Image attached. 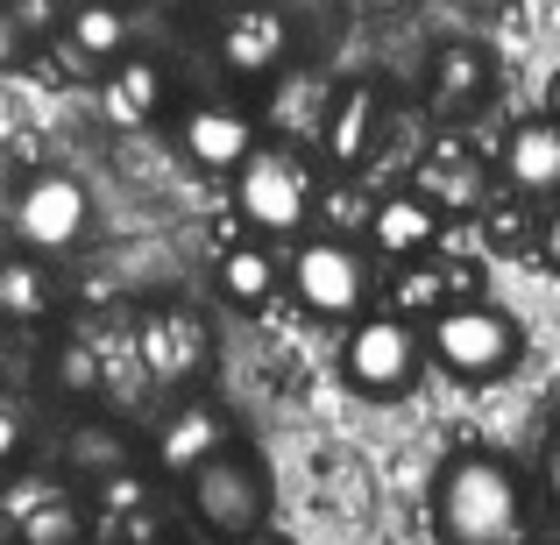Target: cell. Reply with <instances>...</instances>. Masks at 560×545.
Instances as JSON below:
<instances>
[{
    "mask_svg": "<svg viewBox=\"0 0 560 545\" xmlns=\"http://www.w3.org/2000/svg\"><path fill=\"white\" fill-rule=\"evenodd\" d=\"M433 532L440 545H525L533 496L504 453H454L433 475Z\"/></svg>",
    "mask_w": 560,
    "mask_h": 545,
    "instance_id": "6da1fadb",
    "label": "cell"
},
{
    "mask_svg": "<svg viewBox=\"0 0 560 545\" xmlns=\"http://www.w3.org/2000/svg\"><path fill=\"white\" fill-rule=\"evenodd\" d=\"M234 213H242V227L262 248L270 241H313V213H319L313 156L291 150V142H262L248 156V170L234 178Z\"/></svg>",
    "mask_w": 560,
    "mask_h": 545,
    "instance_id": "7a4b0ae2",
    "label": "cell"
},
{
    "mask_svg": "<svg viewBox=\"0 0 560 545\" xmlns=\"http://www.w3.org/2000/svg\"><path fill=\"white\" fill-rule=\"evenodd\" d=\"M425 362L454 382H497L525 362V327L490 298H454L425 327Z\"/></svg>",
    "mask_w": 560,
    "mask_h": 545,
    "instance_id": "3957f363",
    "label": "cell"
},
{
    "mask_svg": "<svg viewBox=\"0 0 560 545\" xmlns=\"http://www.w3.org/2000/svg\"><path fill=\"white\" fill-rule=\"evenodd\" d=\"M185 503H191V518H199L206 532L228 538V545L270 532V518H277L270 461H262L256 447H228V453H213V461H206L199 475L185 482Z\"/></svg>",
    "mask_w": 560,
    "mask_h": 545,
    "instance_id": "277c9868",
    "label": "cell"
},
{
    "mask_svg": "<svg viewBox=\"0 0 560 545\" xmlns=\"http://www.w3.org/2000/svg\"><path fill=\"white\" fill-rule=\"evenodd\" d=\"M291 298L305 305L313 319H370L362 305L376 298V270L370 248L348 241V234H313V241L291 248Z\"/></svg>",
    "mask_w": 560,
    "mask_h": 545,
    "instance_id": "5b68a950",
    "label": "cell"
},
{
    "mask_svg": "<svg viewBox=\"0 0 560 545\" xmlns=\"http://www.w3.org/2000/svg\"><path fill=\"white\" fill-rule=\"evenodd\" d=\"M425 368H433V362H425V327H405V319H390V312L355 319V327H348V341H341V376H348V390L376 396V404L411 396Z\"/></svg>",
    "mask_w": 560,
    "mask_h": 545,
    "instance_id": "8992f818",
    "label": "cell"
},
{
    "mask_svg": "<svg viewBox=\"0 0 560 545\" xmlns=\"http://www.w3.org/2000/svg\"><path fill=\"white\" fill-rule=\"evenodd\" d=\"M85 234H93V191L71 178V170H36V178H22V191H14V241H22V256L57 262V256H71Z\"/></svg>",
    "mask_w": 560,
    "mask_h": 545,
    "instance_id": "52a82bcc",
    "label": "cell"
},
{
    "mask_svg": "<svg viewBox=\"0 0 560 545\" xmlns=\"http://www.w3.org/2000/svg\"><path fill=\"white\" fill-rule=\"evenodd\" d=\"M136 355H142V376H150L156 390H191V382L213 368V327H206V312H191V305H142Z\"/></svg>",
    "mask_w": 560,
    "mask_h": 545,
    "instance_id": "ba28073f",
    "label": "cell"
},
{
    "mask_svg": "<svg viewBox=\"0 0 560 545\" xmlns=\"http://www.w3.org/2000/svg\"><path fill=\"white\" fill-rule=\"evenodd\" d=\"M262 142H270L262 121L248 107H234V99H199V107L178 114V150L199 170H213V178H242L248 156H256Z\"/></svg>",
    "mask_w": 560,
    "mask_h": 545,
    "instance_id": "9c48e42d",
    "label": "cell"
},
{
    "mask_svg": "<svg viewBox=\"0 0 560 545\" xmlns=\"http://www.w3.org/2000/svg\"><path fill=\"white\" fill-rule=\"evenodd\" d=\"M411 191H419L425 205H433L440 220H476V213H490V170H482V156L468 150V142H454V135H440L433 150L419 156V170H411Z\"/></svg>",
    "mask_w": 560,
    "mask_h": 545,
    "instance_id": "30bf717a",
    "label": "cell"
},
{
    "mask_svg": "<svg viewBox=\"0 0 560 545\" xmlns=\"http://www.w3.org/2000/svg\"><path fill=\"white\" fill-rule=\"evenodd\" d=\"M334 99H341V85H334V79H319V71L291 64V71H277V79H270V93H262V114H256V121L270 128V142H291V150H299V142H313V150H319Z\"/></svg>",
    "mask_w": 560,
    "mask_h": 545,
    "instance_id": "8fae6325",
    "label": "cell"
},
{
    "mask_svg": "<svg viewBox=\"0 0 560 545\" xmlns=\"http://www.w3.org/2000/svg\"><path fill=\"white\" fill-rule=\"evenodd\" d=\"M228 447H242V439H234V418L220 404H206V396L171 404V418L156 425V467H171V475H185V482Z\"/></svg>",
    "mask_w": 560,
    "mask_h": 545,
    "instance_id": "7c38bea8",
    "label": "cell"
},
{
    "mask_svg": "<svg viewBox=\"0 0 560 545\" xmlns=\"http://www.w3.org/2000/svg\"><path fill=\"white\" fill-rule=\"evenodd\" d=\"M497 170H504V185L518 191V199L560 205V128L547 121V114L518 121V128L504 135V156H497Z\"/></svg>",
    "mask_w": 560,
    "mask_h": 545,
    "instance_id": "4fadbf2b",
    "label": "cell"
},
{
    "mask_svg": "<svg viewBox=\"0 0 560 545\" xmlns=\"http://www.w3.org/2000/svg\"><path fill=\"white\" fill-rule=\"evenodd\" d=\"M376 135H383V93L370 79L341 85V99H334V114H327V135H319V156H327L334 170H355V164H370Z\"/></svg>",
    "mask_w": 560,
    "mask_h": 545,
    "instance_id": "5bb4252c",
    "label": "cell"
},
{
    "mask_svg": "<svg viewBox=\"0 0 560 545\" xmlns=\"http://www.w3.org/2000/svg\"><path fill=\"white\" fill-rule=\"evenodd\" d=\"M370 241L397 262V270H405V262H433L440 213L405 185V191H390V199H376V205H370Z\"/></svg>",
    "mask_w": 560,
    "mask_h": 545,
    "instance_id": "9a60e30c",
    "label": "cell"
},
{
    "mask_svg": "<svg viewBox=\"0 0 560 545\" xmlns=\"http://www.w3.org/2000/svg\"><path fill=\"white\" fill-rule=\"evenodd\" d=\"M284 14L270 8H248V14H228V28H220V57H228V71H248V79H277L284 71Z\"/></svg>",
    "mask_w": 560,
    "mask_h": 545,
    "instance_id": "2e32d148",
    "label": "cell"
},
{
    "mask_svg": "<svg viewBox=\"0 0 560 545\" xmlns=\"http://www.w3.org/2000/svg\"><path fill=\"white\" fill-rule=\"evenodd\" d=\"M213 284H220V298H228L234 312H262V305L277 298V284H284V262H277V248H262V241H234V248H220Z\"/></svg>",
    "mask_w": 560,
    "mask_h": 545,
    "instance_id": "e0dca14e",
    "label": "cell"
},
{
    "mask_svg": "<svg viewBox=\"0 0 560 545\" xmlns=\"http://www.w3.org/2000/svg\"><path fill=\"white\" fill-rule=\"evenodd\" d=\"M65 461L79 467L85 482H100V489H107V482H128V475H136V439H128L114 418H79V425H71V439H65Z\"/></svg>",
    "mask_w": 560,
    "mask_h": 545,
    "instance_id": "ac0fdd59",
    "label": "cell"
},
{
    "mask_svg": "<svg viewBox=\"0 0 560 545\" xmlns=\"http://www.w3.org/2000/svg\"><path fill=\"white\" fill-rule=\"evenodd\" d=\"M57 312V270L14 248L0 262V327H43Z\"/></svg>",
    "mask_w": 560,
    "mask_h": 545,
    "instance_id": "d6986e66",
    "label": "cell"
},
{
    "mask_svg": "<svg viewBox=\"0 0 560 545\" xmlns=\"http://www.w3.org/2000/svg\"><path fill=\"white\" fill-rule=\"evenodd\" d=\"M490 50H482V43H447V50L433 57V99L447 114H468L476 107L482 93H490Z\"/></svg>",
    "mask_w": 560,
    "mask_h": 545,
    "instance_id": "ffe728a7",
    "label": "cell"
},
{
    "mask_svg": "<svg viewBox=\"0 0 560 545\" xmlns=\"http://www.w3.org/2000/svg\"><path fill=\"white\" fill-rule=\"evenodd\" d=\"M164 99H171V85H164V71H156L150 57H121V64L107 71V114L114 121L142 128V121L164 114Z\"/></svg>",
    "mask_w": 560,
    "mask_h": 545,
    "instance_id": "44dd1931",
    "label": "cell"
},
{
    "mask_svg": "<svg viewBox=\"0 0 560 545\" xmlns=\"http://www.w3.org/2000/svg\"><path fill=\"white\" fill-rule=\"evenodd\" d=\"M14 538L22 545H85L93 538V510H85L71 489H50L14 518Z\"/></svg>",
    "mask_w": 560,
    "mask_h": 545,
    "instance_id": "7402d4cb",
    "label": "cell"
},
{
    "mask_svg": "<svg viewBox=\"0 0 560 545\" xmlns=\"http://www.w3.org/2000/svg\"><path fill=\"white\" fill-rule=\"evenodd\" d=\"M454 305V270H440V262H405V270L390 276V319H405V327H433L440 312Z\"/></svg>",
    "mask_w": 560,
    "mask_h": 545,
    "instance_id": "603a6c76",
    "label": "cell"
},
{
    "mask_svg": "<svg viewBox=\"0 0 560 545\" xmlns=\"http://www.w3.org/2000/svg\"><path fill=\"white\" fill-rule=\"evenodd\" d=\"M71 50L79 57H100V64H121V50H128V14H114V8H71Z\"/></svg>",
    "mask_w": 560,
    "mask_h": 545,
    "instance_id": "cb8c5ba5",
    "label": "cell"
},
{
    "mask_svg": "<svg viewBox=\"0 0 560 545\" xmlns=\"http://www.w3.org/2000/svg\"><path fill=\"white\" fill-rule=\"evenodd\" d=\"M57 390H71V396H93L100 390V362H93V347L85 341H71V347H57Z\"/></svg>",
    "mask_w": 560,
    "mask_h": 545,
    "instance_id": "d4e9b609",
    "label": "cell"
},
{
    "mask_svg": "<svg viewBox=\"0 0 560 545\" xmlns=\"http://www.w3.org/2000/svg\"><path fill=\"white\" fill-rule=\"evenodd\" d=\"M22 453H28V411L14 396H0V475H14Z\"/></svg>",
    "mask_w": 560,
    "mask_h": 545,
    "instance_id": "484cf974",
    "label": "cell"
},
{
    "mask_svg": "<svg viewBox=\"0 0 560 545\" xmlns=\"http://www.w3.org/2000/svg\"><path fill=\"white\" fill-rule=\"evenodd\" d=\"M28 57H36V28H28L14 8H0V71H22Z\"/></svg>",
    "mask_w": 560,
    "mask_h": 545,
    "instance_id": "4316f807",
    "label": "cell"
},
{
    "mask_svg": "<svg viewBox=\"0 0 560 545\" xmlns=\"http://www.w3.org/2000/svg\"><path fill=\"white\" fill-rule=\"evenodd\" d=\"M533 248H539V262L560 276V205H547V220L533 227Z\"/></svg>",
    "mask_w": 560,
    "mask_h": 545,
    "instance_id": "83f0119b",
    "label": "cell"
},
{
    "mask_svg": "<svg viewBox=\"0 0 560 545\" xmlns=\"http://www.w3.org/2000/svg\"><path fill=\"white\" fill-rule=\"evenodd\" d=\"M539 475H547V496H553V510H560V425H553V439H547V461H539Z\"/></svg>",
    "mask_w": 560,
    "mask_h": 545,
    "instance_id": "f1b7e54d",
    "label": "cell"
},
{
    "mask_svg": "<svg viewBox=\"0 0 560 545\" xmlns=\"http://www.w3.org/2000/svg\"><path fill=\"white\" fill-rule=\"evenodd\" d=\"M539 114H547V121L560 128V71H553V79H547V107H539Z\"/></svg>",
    "mask_w": 560,
    "mask_h": 545,
    "instance_id": "f546056e",
    "label": "cell"
},
{
    "mask_svg": "<svg viewBox=\"0 0 560 545\" xmlns=\"http://www.w3.org/2000/svg\"><path fill=\"white\" fill-rule=\"evenodd\" d=\"M242 545H299V538H291V532H277V524H270V532H256V538H242Z\"/></svg>",
    "mask_w": 560,
    "mask_h": 545,
    "instance_id": "4dcf8cb0",
    "label": "cell"
},
{
    "mask_svg": "<svg viewBox=\"0 0 560 545\" xmlns=\"http://www.w3.org/2000/svg\"><path fill=\"white\" fill-rule=\"evenodd\" d=\"M0 262H8V248H0Z\"/></svg>",
    "mask_w": 560,
    "mask_h": 545,
    "instance_id": "1f68e13d",
    "label": "cell"
}]
</instances>
